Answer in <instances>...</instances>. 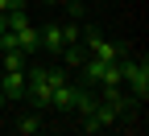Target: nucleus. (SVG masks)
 Masks as SVG:
<instances>
[{
	"instance_id": "nucleus-1",
	"label": "nucleus",
	"mask_w": 149,
	"mask_h": 136,
	"mask_svg": "<svg viewBox=\"0 0 149 136\" xmlns=\"http://www.w3.org/2000/svg\"><path fill=\"white\" fill-rule=\"evenodd\" d=\"M120 87L128 91L133 103H145L149 99V62L145 58H120Z\"/></svg>"
},
{
	"instance_id": "nucleus-2",
	"label": "nucleus",
	"mask_w": 149,
	"mask_h": 136,
	"mask_svg": "<svg viewBox=\"0 0 149 136\" xmlns=\"http://www.w3.org/2000/svg\"><path fill=\"white\" fill-rule=\"evenodd\" d=\"M25 103L33 111H50V70L46 66H25Z\"/></svg>"
},
{
	"instance_id": "nucleus-3",
	"label": "nucleus",
	"mask_w": 149,
	"mask_h": 136,
	"mask_svg": "<svg viewBox=\"0 0 149 136\" xmlns=\"http://www.w3.org/2000/svg\"><path fill=\"white\" fill-rule=\"evenodd\" d=\"M79 41H83V50L91 54V58H104V62H120V58H128V46H116V41H108V37L100 33V29H83V37H79Z\"/></svg>"
},
{
	"instance_id": "nucleus-4",
	"label": "nucleus",
	"mask_w": 149,
	"mask_h": 136,
	"mask_svg": "<svg viewBox=\"0 0 149 136\" xmlns=\"http://www.w3.org/2000/svg\"><path fill=\"white\" fill-rule=\"evenodd\" d=\"M0 91H4L8 103H21L25 99V70H4L0 74Z\"/></svg>"
},
{
	"instance_id": "nucleus-5",
	"label": "nucleus",
	"mask_w": 149,
	"mask_h": 136,
	"mask_svg": "<svg viewBox=\"0 0 149 136\" xmlns=\"http://www.w3.org/2000/svg\"><path fill=\"white\" fill-rule=\"evenodd\" d=\"M42 50L58 58L66 50V37H62V25H42Z\"/></svg>"
},
{
	"instance_id": "nucleus-6",
	"label": "nucleus",
	"mask_w": 149,
	"mask_h": 136,
	"mask_svg": "<svg viewBox=\"0 0 149 136\" xmlns=\"http://www.w3.org/2000/svg\"><path fill=\"white\" fill-rule=\"evenodd\" d=\"M17 41H21V54L25 58H33L37 50H42V29H37V25H25L21 33H17Z\"/></svg>"
},
{
	"instance_id": "nucleus-7",
	"label": "nucleus",
	"mask_w": 149,
	"mask_h": 136,
	"mask_svg": "<svg viewBox=\"0 0 149 136\" xmlns=\"http://www.w3.org/2000/svg\"><path fill=\"white\" fill-rule=\"evenodd\" d=\"M13 128L21 132V136H33V132H42V111H25V115H21V120H17Z\"/></svg>"
},
{
	"instance_id": "nucleus-8",
	"label": "nucleus",
	"mask_w": 149,
	"mask_h": 136,
	"mask_svg": "<svg viewBox=\"0 0 149 136\" xmlns=\"http://www.w3.org/2000/svg\"><path fill=\"white\" fill-rule=\"evenodd\" d=\"M0 66H4V70H25L29 58H25L21 50H4V54H0Z\"/></svg>"
},
{
	"instance_id": "nucleus-9",
	"label": "nucleus",
	"mask_w": 149,
	"mask_h": 136,
	"mask_svg": "<svg viewBox=\"0 0 149 136\" xmlns=\"http://www.w3.org/2000/svg\"><path fill=\"white\" fill-rule=\"evenodd\" d=\"M62 4H66V12H70V21H83V4H79V0H62Z\"/></svg>"
},
{
	"instance_id": "nucleus-10",
	"label": "nucleus",
	"mask_w": 149,
	"mask_h": 136,
	"mask_svg": "<svg viewBox=\"0 0 149 136\" xmlns=\"http://www.w3.org/2000/svg\"><path fill=\"white\" fill-rule=\"evenodd\" d=\"M4 29H8V25H4V17H0V33H4Z\"/></svg>"
},
{
	"instance_id": "nucleus-11",
	"label": "nucleus",
	"mask_w": 149,
	"mask_h": 136,
	"mask_svg": "<svg viewBox=\"0 0 149 136\" xmlns=\"http://www.w3.org/2000/svg\"><path fill=\"white\" fill-rule=\"evenodd\" d=\"M50 4H62V0H50Z\"/></svg>"
}]
</instances>
